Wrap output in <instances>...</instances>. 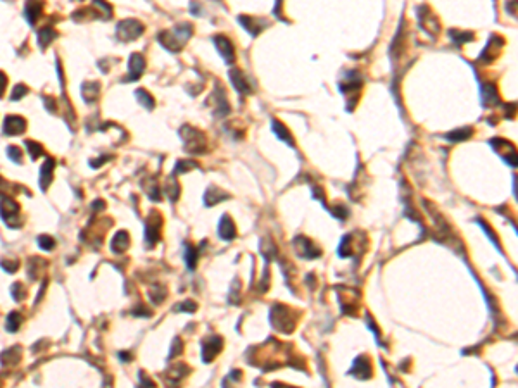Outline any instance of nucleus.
<instances>
[{
	"label": "nucleus",
	"mask_w": 518,
	"mask_h": 388,
	"mask_svg": "<svg viewBox=\"0 0 518 388\" xmlns=\"http://www.w3.org/2000/svg\"><path fill=\"white\" fill-rule=\"evenodd\" d=\"M183 254H185V262L187 266L190 267V269H194L195 264H197V257H199V250L195 245H185V250H183Z\"/></svg>",
	"instance_id": "27"
},
{
	"label": "nucleus",
	"mask_w": 518,
	"mask_h": 388,
	"mask_svg": "<svg viewBox=\"0 0 518 388\" xmlns=\"http://www.w3.org/2000/svg\"><path fill=\"white\" fill-rule=\"evenodd\" d=\"M54 168H56V161H54V159H47V161L43 162L42 169H40V187H42V190H47L49 185L52 183Z\"/></svg>",
	"instance_id": "14"
},
{
	"label": "nucleus",
	"mask_w": 518,
	"mask_h": 388,
	"mask_svg": "<svg viewBox=\"0 0 518 388\" xmlns=\"http://www.w3.org/2000/svg\"><path fill=\"white\" fill-rule=\"evenodd\" d=\"M99 90H100L99 83H95V81H88V83H83V86H81V93H83V99H85V100H86V102H88V104L95 102V100H97V95H99Z\"/></svg>",
	"instance_id": "19"
},
{
	"label": "nucleus",
	"mask_w": 518,
	"mask_h": 388,
	"mask_svg": "<svg viewBox=\"0 0 518 388\" xmlns=\"http://www.w3.org/2000/svg\"><path fill=\"white\" fill-rule=\"evenodd\" d=\"M7 86V76L3 74V72H0V97L3 95V90H5Z\"/></svg>",
	"instance_id": "44"
},
{
	"label": "nucleus",
	"mask_w": 518,
	"mask_h": 388,
	"mask_svg": "<svg viewBox=\"0 0 518 388\" xmlns=\"http://www.w3.org/2000/svg\"><path fill=\"white\" fill-rule=\"evenodd\" d=\"M159 42L169 52H180L183 47V42L175 35V31H162V33H159Z\"/></svg>",
	"instance_id": "12"
},
{
	"label": "nucleus",
	"mask_w": 518,
	"mask_h": 388,
	"mask_svg": "<svg viewBox=\"0 0 518 388\" xmlns=\"http://www.w3.org/2000/svg\"><path fill=\"white\" fill-rule=\"evenodd\" d=\"M7 154H9L10 161L16 162V164H21V162H23V152H21L17 147H12V145H10V147L7 148Z\"/></svg>",
	"instance_id": "35"
},
{
	"label": "nucleus",
	"mask_w": 518,
	"mask_h": 388,
	"mask_svg": "<svg viewBox=\"0 0 518 388\" xmlns=\"http://www.w3.org/2000/svg\"><path fill=\"white\" fill-rule=\"evenodd\" d=\"M164 297H166V290H162V288H152L150 290V299L154 304H161Z\"/></svg>",
	"instance_id": "39"
},
{
	"label": "nucleus",
	"mask_w": 518,
	"mask_h": 388,
	"mask_svg": "<svg viewBox=\"0 0 518 388\" xmlns=\"http://www.w3.org/2000/svg\"><path fill=\"white\" fill-rule=\"evenodd\" d=\"M21 359V349L19 347H16V349H7L5 352L0 354V362H2L3 366H10V364H16L17 361Z\"/></svg>",
	"instance_id": "24"
},
{
	"label": "nucleus",
	"mask_w": 518,
	"mask_h": 388,
	"mask_svg": "<svg viewBox=\"0 0 518 388\" xmlns=\"http://www.w3.org/2000/svg\"><path fill=\"white\" fill-rule=\"evenodd\" d=\"M56 38H57L56 30H54V28H50V26L42 28V30H40V33H38V43H40V47H42V49H47V47H49Z\"/></svg>",
	"instance_id": "22"
},
{
	"label": "nucleus",
	"mask_w": 518,
	"mask_h": 388,
	"mask_svg": "<svg viewBox=\"0 0 518 388\" xmlns=\"http://www.w3.org/2000/svg\"><path fill=\"white\" fill-rule=\"evenodd\" d=\"M273 131L277 133V136L280 140L287 141L289 145H294V140H292V133L289 131V129L285 128V126L282 125L280 121H273Z\"/></svg>",
	"instance_id": "26"
},
{
	"label": "nucleus",
	"mask_w": 518,
	"mask_h": 388,
	"mask_svg": "<svg viewBox=\"0 0 518 388\" xmlns=\"http://www.w3.org/2000/svg\"><path fill=\"white\" fill-rule=\"evenodd\" d=\"M106 161H109V157L97 159V161H92V162H90V164H92V168H100V164H102V162H106Z\"/></svg>",
	"instance_id": "46"
},
{
	"label": "nucleus",
	"mask_w": 518,
	"mask_h": 388,
	"mask_svg": "<svg viewBox=\"0 0 518 388\" xmlns=\"http://www.w3.org/2000/svg\"><path fill=\"white\" fill-rule=\"evenodd\" d=\"M194 168H197V162H194V161H178V162H176L175 173H176V175H178V173H180V175H183V173L190 171V169H194Z\"/></svg>",
	"instance_id": "33"
},
{
	"label": "nucleus",
	"mask_w": 518,
	"mask_h": 388,
	"mask_svg": "<svg viewBox=\"0 0 518 388\" xmlns=\"http://www.w3.org/2000/svg\"><path fill=\"white\" fill-rule=\"evenodd\" d=\"M38 245L45 250H52L54 245H56V242H54V238L49 237V235H42V237L38 238Z\"/></svg>",
	"instance_id": "37"
},
{
	"label": "nucleus",
	"mask_w": 518,
	"mask_h": 388,
	"mask_svg": "<svg viewBox=\"0 0 518 388\" xmlns=\"http://www.w3.org/2000/svg\"><path fill=\"white\" fill-rule=\"evenodd\" d=\"M238 21L244 24L245 30L251 31L252 36L259 35L261 31H263V23H261L259 19H254V17H247V16H240V17H238Z\"/></svg>",
	"instance_id": "21"
},
{
	"label": "nucleus",
	"mask_w": 518,
	"mask_h": 388,
	"mask_svg": "<svg viewBox=\"0 0 518 388\" xmlns=\"http://www.w3.org/2000/svg\"><path fill=\"white\" fill-rule=\"evenodd\" d=\"M499 102V97H498V90H496L494 85L491 83H485L484 85V104L485 106H494V104Z\"/></svg>",
	"instance_id": "25"
},
{
	"label": "nucleus",
	"mask_w": 518,
	"mask_h": 388,
	"mask_svg": "<svg viewBox=\"0 0 518 388\" xmlns=\"http://www.w3.org/2000/svg\"><path fill=\"white\" fill-rule=\"evenodd\" d=\"M271 323H273V328L282 333H291L296 326V321L292 319V311L285 306H275L271 309Z\"/></svg>",
	"instance_id": "2"
},
{
	"label": "nucleus",
	"mask_w": 518,
	"mask_h": 388,
	"mask_svg": "<svg viewBox=\"0 0 518 388\" xmlns=\"http://www.w3.org/2000/svg\"><path fill=\"white\" fill-rule=\"evenodd\" d=\"M228 197H230V195H226L224 192L220 190V188L211 187L208 192H206V198H204V200H206V204H208V207H211V205H216L218 202H222V200H224V198H228Z\"/></svg>",
	"instance_id": "20"
},
{
	"label": "nucleus",
	"mask_w": 518,
	"mask_h": 388,
	"mask_svg": "<svg viewBox=\"0 0 518 388\" xmlns=\"http://www.w3.org/2000/svg\"><path fill=\"white\" fill-rule=\"evenodd\" d=\"M222 349H223V338H220V336H209L204 342V345H202V359H204V362L215 361V357L222 352Z\"/></svg>",
	"instance_id": "6"
},
{
	"label": "nucleus",
	"mask_w": 518,
	"mask_h": 388,
	"mask_svg": "<svg viewBox=\"0 0 518 388\" xmlns=\"http://www.w3.org/2000/svg\"><path fill=\"white\" fill-rule=\"evenodd\" d=\"M472 133L473 131L470 128H463V129H458V131L454 129V131L447 133V135H445V138L451 140V141H463V140L470 138V136H472Z\"/></svg>",
	"instance_id": "29"
},
{
	"label": "nucleus",
	"mask_w": 518,
	"mask_h": 388,
	"mask_svg": "<svg viewBox=\"0 0 518 388\" xmlns=\"http://www.w3.org/2000/svg\"><path fill=\"white\" fill-rule=\"evenodd\" d=\"M146 31L144 24L137 19H125L118 24V38L123 40V42H132V40H137L140 35Z\"/></svg>",
	"instance_id": "3"
},
{
	"label": "nucleus",
	"mask_w": 518,
	"mask_h": 388,
	"mask_svg": "<svg viewBox=\"0 0 518 388\" xmlns=\"http://www.w3.org/2000/svg\"><path fill=\"white\" fill-rule=\"evenodd\" d=\"M180 135H182V140H183V148H185L188 154H204L206 148H208L206 135L202 131H199L197 128L183 126Z\"/></svg>",
	"instance_id": "1"
},
{
	"label": "nucleus",
	"mask_w": 518,
	"mask_h": 388,
	"mask_svg": "<svg viewBox=\"0 0 518 388\" xmlns=\"http://www.w3.org/2000/svg\"><path fill=\"white\" fill-rule=\"evenodd\" d=\"M235 235H237V230H235L233 221L230 219V216L224 214L222 221H220V237L223 240H231V238H235Z\"/></svg>",
	"instance_id": "17"
},
{
	"label": "nucleus",
	"mask_w": 518,
	"mask_h": 388,
	"mask_svg": "<svg viewBox=\"0 0 518 388\" xmlns=\"http://www.w3.org/2000/svg\"><path fill=\"white\" fill-rule=\"evenodd\" d=\"M43 102H45V107L49 109L50 112H56V102H54L50 97H43Z\"/></svg>",
	"instance_id": "43"
},
{
	"label": "nucleus",
	"mask_w": 518,
	"mask_h": 388,
	"mask_svg": "<svg viewBox=\"0 0 518 388\" xmlns=\"http://www.w3.org/2000/svg\"><path fill=\"white\" fill-rule=\"evenodd\" d=\"M176 311H188V313H194L195 304L194 302H183V304H180V306H176Z\"/></svg>",
	"instance_id": "42"
},
{
	"label": "nucleus",
	"mask_w": 518,
	"mask_h": 388,
	"mask_svg": "<svg viewBox=\"0 0 518 388\" xmlns=\"http://www.w3.org/2000/svg\"><path fill=\"white\" fill-rule=\"evenodd\" d=\"M501 38H498V36H492L491 40H489L487 47L484 49V52H482V61H485V63H491L492 59H496V56H498V42Z\"/></svg>",
	"instance_id": "23"
},
{
	"label": "nucleus",
	"mask_w": 518,
	"mask_h": 388,
	"mask_svg": "<svg viewBox=\"0 0 518 388\" xmlns=\"http://www.w3.org/2000/svg\"><path fill=\"white\" fill-rule=\"evenodd\" d=\"M12 297H14V300H17V302L24 300V297H26V290H24L23 283H14L12 285Z\"/></svg>",
	"instance_id": "34"
},
{
	"label": "nucleus",
	"mask_w": 518,
	"mask_h": 388,
	"mask_svg": "<svg viewBox=\"0 0 518 388\" xmlns=\"http://www.w3.org/2000/svg\"><path fill=\"white\" fill-rule=\"evenodd\" d=\"M161 226H162V219L157 212H154L150 217H148L147 224H146V242L148 247L157 244L159 240V235H161Z\"/></svg>",
	"instance_id": "4"
},
{
	"label": "nucleus",
	"mask_w": 518,
	"mask_h": 388,
	"mask_svg": "<svg viewBox=\"0 0 518 388\" xmlns=\"http://www.w3.org/2000/svg\"><path fill=\"white\" fill-rule=\"evenodd\" d=\"M230 78H231V81H233V88L237 90L240 95H247V93L252 92V88H251V85H249L247 78H245V74L240 69H231L230 71Z\"/></svg>",
	"instance_id": "13"
},
{
	"label": "nucleus",
	"mask_w": 518,
	"mask_h": 388,
	"mask_svg": "<svg viewBox=\"0 0 518 388\" xmlns=\"http://www.w3.org/2000/svg\"><path fill=\"white\" fill-rule=\"evenodd\" d=\"M351 373H356V376L360 380H367L371 376V364L368 357H358L354 362V368L351 369Z\"/></svg>",
	"instance_id": "15"
},
{
	"label": "nucleus",
	"mask_w": 518,
	"mask_h": 388,
	"mask_svg": "<svg viewBox=\"0 0 518 388\" xmlns=\"http://www.w3.org/2000/svg\"><path fill=\"white\" fill-rule=\"evenodd\" d=\"M0 266H2V269H5L7 273H14V271L17 269V262H16V260H2V262H0Z\"/></svg>",
	"instance_id": "40"
},
{
	"label": "nucleus",
	"mask_w": 518,
	"mask_h": 388,
	"mask_svg": "<svg viewBox=\"0 0 518 388\" xmlns=\"http://www.w3.org/2000/svg\"><path fill=\"white\" fill-rule=\"evenodd\" d=\"M213 40H215L216 47H218V50H220V54H222V57H223L224 63H226V64H231V63H233V61H235V49H233V43H231L230 40H228L224 35H218V36H215Z\"/></svg>",
	"instance_id": "10"
},
{
	"label": "nucleus",
	"mask_w": 518,
	"mask_h": 388,
	"mask_svg": "<svg viewBox=\"0 0 518 388\" xmlns=\"http://www.w3.org/2000/svg\"><path fill=\"white\" fill-rule=\"evenodd\" d=\"M42 10H43V3L40 0H28L26 2V19L30 24H35L38 21V17L42 16Z\"/></svg>",
	"instance_id": "16"
},
{
	"label": "nucleus",
	"mask_w": 518,
	"mask_h": 388,
	"mask_svg": "<svg viewBox=\"0 0 518 388\" xmlns=\"http://www.w3.org/2000/svg\"><path fill=\"white\" fill-rule=\"evenodd\" d=\"M24 145H26V148H28V152H30L31 159H38L40 155L43 154V147L40 143H37V141L26 140V141H24Z\"/></svg>",
	"instance_id": "32"
},
{
	"label": "nucleus",
	"mask_w": 518,
	"mask_h": 388,
	"mask_svg": "<svg viewBox=\"0 0 518 388\" xmlns=\"http://www.w3.org/2000/svg\"><path fill=\"white\" fill-rule=\"evenodd\" d=\"M292 244H294L296 247V252L299 254L300 257H304V259H314V257H318L321 254L320 249L311 240H307L306 237H297Z\"/></svg>",
	"instance_id": "5"
},
{
	"label": "nucleus",
	"mask_w": 518,
	"mask_h": 388,
	"mask_svg": "<svg viewBox=\"0 0 518 388\" xmlns=\"http://www.w3.org/2000/svg\"><path fill=\"white\" fill-rule=\"evenodd\" d=\"M144 69H146V59H144L142 54H132L128 61V72L130 76L126 78V81H137L140 76L144 74Z\"/></svg>",
	"instance_id": "8"
},
{
	"label": "nucleus",
	"mask_w": 518,
	"mask_h": 388,
	"mask_svg": "<svg viewBox=\"0 0 518 388\" xmlns=\"http://www.w3.org/2000/svg\"><path fill=\"white\" fill-rule=\"evenodd\" d=\"M182 349H183V347H182V340L176 338L175 342H173V350H171V354H169V359H173L176 354H182Z\"/></svg>",
	"instance_id": "41"
},
{
	"label": "nucleus",
	"mask_w": 518,
	"mask_h": 388,
	"mask_svg": "<svg viewBox=\"0 0 518 388\" xmlns=\"http://www.w3.org/2000/svg\"><path fill=\"white\" fill-rule=\"evenodd\" d=\"M21 323H23V316H21L19 313H10L9 318H7V329L9 331H17L21 326Z\"/></svg>",
	"instance_id": "31"
},
{
	"label": "nucleus",
	"mask_w": 518,
	"mask_h": 388,
	"mask_svg": "<svg viewBox=\"0 0 518 388\" xmlns=\"http://www.w3.org/2000/svg\"><path fill=\"white\" fill-rule=\"evenodd\" d=\"M137 100H139L146 109H154V99H152V95L147 92V90H144V88L137 90Z\"/></svg>",
	"instance_id": "30"
},
{
	"label": "nucleus",
	"mask_w": 518,
	"mask_h": 388,
	"mask_svg": "<svg viewBox=\"0 0 518 388\" xmlns=\"http://www.w3.org/2000/svg\"><path fill=\"white\" fill-rule=\"evenodd\" d=\"M17 212H19V207H17V204L12 200L10 197H2V200H0V216H2V219L5 221L9 226H12V221L14 217L17 216Z\"/></svg>",
	"instance_id": "11"
},
{
	"label": "nucleus",
	"mask_w": 518,
	"mask_h": 388,
	"mask_svg": "<svg viewBox=\"0 0 518 388\" xmlns=\"http://www.w3.org/2000/svg\"><path fill=\"white\" fill-rule=\"evenodd\" d=\"M26 131V119L21 116H7L3 121V133L5 135H23Z\"/></svg>",
	"instance_id": "7"
},
{
	"label": "nucleus",
	"mask_w": 518,
	"mask_h": 388,
	"mask_svg": "<svg viewBox=\"0 0 518 388\" xmlns=\"http://www.w3.org/2000/svg\"><path fill=\"white\" fill-rule=\"evenodd\" d=\"M492 145H494L496 148H498V152L503 155V159H505L506 162H508L512 168H515L517 166V152H515V147H513L510 141L506 140H492L491 141Z\"/></svg>",
	"instance_id": "9"
},
{
	"label": "nucleus",
	"mask_w": 518,
	"mask_h": 388,
	"mask_svg": "<svg viewBox=\"0 0 518 388\" xmlns=\"http://www.w3.org/2000/svg\"><path fill=\"white\" fill-rule=\"evenodd\" d=\"M133 314H135V316H148L150 313H148L147 309H144V307L140 306V307H137V309L133 311Z\"/></svg>",
	"instance_id": "45"
},
{
	"label": "nucleus",
	"mask_w": 518,
	"mask_h": 388,
	"mask_svg": "<svg viewBox=\"0 0 518 388\" xmlns=\"http://www.w3.org/2000/svg\"><path fill=\"white\" fill-rule=\"evenodd\" d=\"M128 247H130V237L126 231H119V233H116L114 237H112V240H111L112 252L121 254V252H125Z\"/></svg>",
	"instance_id": "18"
},
{
	"label": "nucleus",
	"mask_w": 518,
	"mask_h": 388,
	"mask_svg": "<svg viewBox=\"0 0 518 388\" xmlns=\"http://www.w3.org/2000/svg\"><path fill=\"white\" fill-rule=\"evenodd\" d=\"M164 194L168 195L171 200H176L180 195V185L176 183L175 178H168L166 180V185H164Z\"/></svg>",
	"instance_id": "28"
},
{
	"label": "nucleus",
	"mask_w": 518,
	"mask_h": 388,
	"mask_svg": "<svg viewBox=\"0 0 518 388\" xmlns=\"http://www.w3.org/2000/svg\"><path fill=\"white\" fill-rule=\"evenodd\" d=\"M449 35L454 38V42L458 43H466L470 42V40H473V35L472 33H459V31H449Z\"/></svg>",
	"instance_id": "38"
},
{
	"label": "nucleus",
	"mask_w": 518,
	"mask_h": 388,
	"mask_svg": "<svg viewBox=\"0 0 518 388\" xmlns=\"http://www.w3.org/2000/svg\"><path fill=\"white\" fill-rule=\"evenodd\" d=\"M28 92H30V90H28L24 85H16V86H14V90H12V93H10V99H12V100H19V99H23V97L26 95Z\"/></svg>",
	"instance_id": "36"
}]
</instances>
